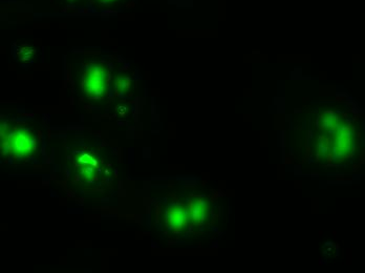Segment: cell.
<instances>
[{"label":"cell","mask_w":365,"mask_h":273,"mask_svg":"<svg viewBox=\"0 0 365 273\" xmlns=\"http://www.w3.org/2000/svg\"><path fill=\"white\" fill-rule=\"evenodd\" d=\"M322 126L329 131H335L339 128V118L335 115L326 116L322 120Z\"/></svg>","instance_id":"52a82bcc"},{"label":"cell","mask_w":365,"mask_h":273,"mask_svg":"<svg viewBox=\"0 0 365 273\" xmlns=\"http://www.w3.org/2000/svg\"><path fill=\"white\" fill-rule=\"evenodd\" d=\"M188 211L190 215V220L194 224H202L205 220L206 214V201H204L201 197L191 198L188 201Z\"/></svg>","instance_id":"277c9868"},{"label":"cell","mask_w":365,"mask_h":273,"mask_svg":"<svg viewBox=\"0 0 365 273\" xmlns=\"http://www.w3.org/2000/svg\"><path fill=\"white\" fill-rule=\"evenodd\" d=\"M84 78L95 79V80H105V70L101 64L91 65L85 72Z\"/></svg>","instance_id":"8992f818"},{"label":"cell","mask_w":365,"mask_h":273,"mask_svg":"<svg viewBox=\"0 0 365 273\" xmlns=\"http://www.w3.org/2000/svg\"><path fill=\"white\" fill-rule=\"evenodd\" d=\"M102 2H105V0H102Z\"/></svg>","instance_id":"ba28073f"},{"label":"cell","mask_w":365,"mask_h":273,"mask_svg":"<svg viewBox=\"0 0 365 273\" xmlns=\"http://www.w3.org/2000/svg\"><path fill=\"white\" fill-rule=\"evenodd\" d=\"M5 139L9 144L10 153L16 157L27 158L35 150L36 138L31 130H18L14 133H10Z\"/></svg>","instance_id":"6da1fadb"},{"label":"cell","mask_w":365,"mask_h":273,"mask_svg":"<svg viewBox=\"0 0 365 273\" xmlns=\"http://www.w3.org/2000/svg\"><path fill=\"white\" fill-rule=\"evenodd\" d=\"M78 168H83L86 166H95L101 168V160L95 154L91 152H84V151H76L72 154Z\"/></svg>","instance_id":"5b68a950"},{"label":"cell","mask_w":365,"mask_h":273,"mask_svg":"<svg viewBox=\"0 0 365 273\" xmlns=\"http://www.w3.org/2000/svg\"><path fill=\"white\" fill-rule=\"evenodd\" d=\"M335 143V156L337 158H348L347 154H351V148L353 147L354 138L349 126H339L336 138L334 140Z\"/></svg>","instance_id":"3957f363"},{"label":"cell","mask_w":365,"mask_h":273,"mask_svg":"<svg viewBox=\"0 0 365 273\" xmlns=\"http://www.w3.org/2000/svg\"><path fill=\"white\" fill-rule=\"evenodd\" d=\"M190 220L188 208L179 204H171L166 210L167 227L171 230H180Z\"/></svg>","instance_id":"7a4b0ae2"}]
</instances>
